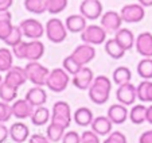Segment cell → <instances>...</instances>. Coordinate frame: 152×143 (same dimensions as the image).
<instances>
[{
    "mask_svg": "<svg viewBox=\"0 0 152 143\" xmlns=\"http://www.w3.org/2000/svg\"><path fill=\"white\" fill-rule=\"evenodd\" d=\"M110 89H112V83L106 76H97L94 77L92 86L89 91V99L97 105H102L109 100Z\"/></svg>",
    "mask_w": 152,
    "mask_h": 143,
    "instance_id": "cell-1",
    "label": "cell"
},
{
    "mask_svg": "<svg viewBox=\"0 0 152 143\" xmlns=\"http://www.w3.org/2000/svg\"><path fill=\"white\" fill-rule=\"evenodd\" d=\"M70 83V74L63 68H57L50 70V74L47 77L46 86L50 91L55 93H61L67 88Z\"/></svg>",
    "mask_w": 152,
    "mask_h": 143,
    "instance_id": "cell-2",
    "label": "cell"
},
{
    "mask_svg": "<svg viewBox=\"0 0 152 143\" xmlns=\"http://www.w3.org/2000/svg\"><path fill=\"white\" fill-rule=\"evenodd\" d=\"M24 69H26L28 81H31L35 86L46 85V81L50 74V70L46 66H43L42 63H39V61H30V62L24 66Z\"/></svg>",
    "mask_w": 152,
    "mask_h": 143,
    "instance_id": "cell-3",
    "label": "cell"
},
{
    "mask_svg": "<svg viewBox=\"0 0 152 143\" xmlns=\"http://www.w3.org/2000/svg\"><path fill=\"white\" fill-rule=\"evenodd\" d=\"M45 30H46V37L53 43H61L66 39V37H67L66 26L58 18H53V19L47 20Z\"/></svg>",
    "mask_w": 152,
    "mask_h": 143,
    "instance_id": "cell-4",
    "label": "cell"
},
{
    "mask_svg": "<svg viewBox=\"0 0 152 143\" xmlns=\"http://www.w3.org/2000/svg\"><path fill=\"white\" fill-rule=\"evenodd\" d=\"M72 120H73V114L69 104L66 101H57V103H54L53 111H51V122L61 124L65 128H69Z\"/></svg>",
    "mask_w": 152,
    "mask_h": 143,
    "instance_id": "cell-5",
    "label": "cell"
},
{
    "mask_svg": "<svg viewBox=\"0 0 152 143\" xmlns=\"http://www.w3.org/2000/svg\"><path fill=\"white\" fill-rule=\"evenodd\" d=\"M106 34L108 32L102 29V26H98V24H89L86 26V29L81 32V39L83 43H88V45H102L106 42Z\"/></svg>",
    "mask_w": 152,
    "mask_h": 143,
    "instance_id": "cell-6",
    "label": "cell"
},
{
    "mask_svg": "<svg viewBox=\"0 0 152 143\" xmlns=\"http://www.w3.org/2000/svg\"><path fill=\"white\" fill-rule=\"evenodd\" d=\"M19 27L22 29L23 37L28 38L31 41L40 39L43 34H46V30L43 27V24L37 19H24L20 22Z\"/></svg>",
    "mask_w": 152,
    "mask_h": 143,
    "instance_id": "cell-7",
    "label": "cell"
},
{
    "mask_svg": "<svg viewBox=\"0 0 152 143\" xmlns=\"http://www.w3.org/2000/svg\"><path fill=\"white\" fill-rule=\"evenodd\" d=\"M121 19L123 22L126 23H137L141 22L145 16V10L141 4L139 3H132V4H126L121 8L120 11Z\"/></svg>",
    "mask_w": 152,
    "mask_h": 143,
    "instance_id": "cell-8",
    "label": "cell"
},
{
    "mask_svg": "<svg viewBox=\"0 0 152 143\" xmlns=\"http://www.w3.org/2000/svg\"><path fill=\"white\" fill-rule=\"evenodd\" d=\"M80 12L86 20H96L102 16V4L100 0H82Z\"/></svg>",
    "mask_w": 152,
    "mask_h": 143,
    "instance_id": "cell-9",
    "label": "cell"
},
{
    "mask_svg": "<svg viewBox=\"0 0 152 143\" xmlns=\"http://www.w3.org/2000/svg\"><path fill=\"white\" fill-rule=\"evenodd\" d=\"M73 85L80 91H86L92 86L93 81H94V74L93 70L88 66H82L80 70L73 76Z\"/></svg>",
    "mask_w": 152,
    "mask_h": 143,
    "instance_id": "cell-10",
    "label": "cell"
},
{
    "mask_svg": "<svg viewBox=\"0 0 152 143\" xmlns=\"http://www.w3.org/2000/svg\"><path fill=\"white\" fill-rule=\"evenodd\" d=\"M116 97H117L118 103L123 105H133L135 101L137 100V94H136V86L132 85L131 83L123 84L118 86L117 92H116Z\"/></svg>",
    "mask_w": 152,
    "mask_h": 143,
    "instance_id": "cell-11",
    "label": "cell"
},
{
    "mask_svg": "<svg viewBox=\"0 0 152 143\" xmlns=\"http://www.w3.org/2000/svg\"><path fill=\"white\" fill-rule=\"evenodd\" d=\"M72 55L74 57V60L80 63L81 66H86L90 61L94 60L96 57V49L94 46L88 45V43H82V45L77 46L73 50Z\"/></svg>",
    "mask_w": 152,
    "mask_h": 143,
    "instance_id": "cell-12",
    "label": "cell"
},
{
    "mask_svg": "<svg viewBox=\"0 0 152 143\" xmlns=\"http://www.w3.org/2000/svg\"><path fill=\"white\" fill-rule=\"evenodd\" d=\"M27 80H28V78H27L26 69L20 68V66H12V68L7 72L6 77H4V83L14 86V88H16V89H19L22 85H24Z\"/></svg>",
    "mask_w": 152,
    "mask_h": 143,
    "instance_id": "cell-13",
    "label": "cell"
},
{
    "mask_svg": "<svg viewBox=\"0 0 152 143\" xmlns=\"http://www.w3.org/2000/svg\"><path fill=\"white\" fill-rule=\"evenodd\" d=\"M121 15L116 11H106L101 16V26L106 32H117L121 29Z\"/></svg>",
    "mask_w": 152,
    "mask_h": 143,
    "instance_id": "cell-14",
    "label": "cell"
},
{
    "mask_svg": "<svg viewBox=\"0 0 152 143\" xmlns=\"http://www.w3.org/2000/svg\"><path fill=\"white\" fill-rule=\"evenodd\" d=\"M12 108V116H15L19 120H24L32 116L35 107H32L26 99H20V100H15L11 104Z\"/></svg>",
    "mask_w": 152,
    "mask_h": 143,
    "instance_id": "cell-15",
    "label": "cell"
},
{
    "mask_svg": "<svg viewBox=\"0 0 152 143\" xmlns=\"http://www.w3.org/2000/svg\"><path fill=\"white\" fill-rule=\"evenodd\" d=\"M136 50L144 58H152V34L148 31L141 32L136 37Z\"/></svg>",
    "mask_w": 152,
    "mask_h": 143,
    "instance_id": "cell-16",
    "label": "cell"
},
{
    "mask_svg": "<svg viewBox=\"0 0 152 143\" xmlns=\"http://www.w3.org/2000/svg\"><path fill=\"white\" fill-rule=\"evenodd\" d=\"M10 136L15 143H24L30 139V128L23 122H16L10 127Z\"/></svg>",
    "mask_w": 152,
    "mask_h": 143,
    "instance_id": "cell-17",
    "label": "cell"
},
{
    "mask_svg": "<svg viewBox=\"0 0 152 143\" xmlns=\"http://www.w3.org/2000/svg\"><path fill=\"white\" fill-rule=\"evenodd\" d=\"M106 116L109 117L113 124H123L128 119L129 112L125 105L118 103V104H113V105H110L108 108V115Z\"/></svg>",
    "mask_w": 152,
    "mask_h": 143,
    "instance_id": "cell-18",
    "label": "cell"
},
{
    "mask_svg": "<svg viewBox=\"0 0 152 143\" xmlns=\"http://www.w3.org/2000/svg\"><path fill=\"white\" fill-rule=\"evenodd\" d=\"M26 99L32 107H42L47 101V93L43 89V86H32L26 93Z\"/></svg>",
    "mask_w": 152,
    "mask_h": 143,
    "instance_id": "cell-19",
    "label": "cell"
},
{
    "mask_svg": "<svg viewBox=\"0 0 152 143\" xmlns=\"http://www.w3.org/2000/svg\"><path fill=\"white\" fill-rule=\"evenodd\" d=\"M112 126L113 123L110 122V119L108 116H97L94 117V120L92 122L90 127H92V131H94L98 136H105V135H109L112 132Z\"/></svg>",
    "mask_w": 152,
    "mask_h": 143,
    "instance_id": "cell-20",
    "label": "cell"
},
{
    "mask_svg": "<svg viewBox=\"0 0 152 143\" xmlns=\"http://www.w3.org/2000/svg\"><path fill=\"white\" fill-rule=\"evenodd\" d=\"M65 26H66L67 31L70 32H82L86 29V18H83L81 14H73L69 15L65 20Z\"/></svg>",
    "mask_w": 152,
    "mask_h": 143,
    "instance_id": "cell-21",
    "label": "cell"
},
{
    "mask_svg": "<svg viewBox=\"0 0 152 143\" xmlns=\"http://www.w3.org/2000/svg\"><path fill=\"white\" fill-rule=\"evenodd\" d=\"M115 39L123 46V49L125 50V52L132 49L136 42V38H135V35H133V32L129 29H123V27H121L117 32H115Z\"/></svg>",
    "mask_w": 152,
    "mask_h": 143,
    "instance_id": "cell-22",
    "label": "cell"
},
{
    "mask_svg": "<svg viewBox=\"0 0 152 143\" xmlns=\"http://www.w3.org/2000/svg\"><path fill=\"white\" fill-rule=\"evenodd\" d=\"M45 54V45L40 42L39 39L30 41L27 42V53H26V60L30 61H39Z\"/></svg>",
    "mask_w": 152,
    "mask_h": 143,
    "instance_id": "cell-23",
    "label": "cell"
},
{
    "mask_svg": "<svg viewBox=\"0 0 152 143\" xmlns=\"http://www.w3.org/2000/svg\"><path fill=\"white\" fill-rule=\"evenodd\" d=\"M14 24H12V14L7 11H0V41H6L11 34Z\"/></svg>",
    "mask_w": 152,
    "mask_h": 143,
    "instance_id": "cell-24",
    "label": "cell"
},
{
    "mask_svg": "<svg viewBox=\"0 0 152 143\" xmlns=\"http://www.w3.org/2000/svg\"><path fill=\"white\" fill-rule=\"evenodd\" d=\"M73 120L81 127H88L94 120V116H93V112L88 107H80L73 114Z\"/></svg>",
    "mask_w": 152,
    "mask_h": 143,
    "instance_id": "cell-25",
    "label": "cell"
},
{
    "mask_svg": "<svg viewBox=\"0 0 152 143\" xmlns=\"http://www.w3.org/2000/svg\"><path fill=\"white\" fill-rule=\"evenodd\" d=\"M32 122L34 126H38V127H42L45 124H47L50 120H51V112L46 108V107H37L34 109V114L32 116L30 117Z\"/></svg>",
    "mask_w": 152,
    "mask_h": 143,
    "instance_id": "cell-26",
    "label": "cell"
},
{
    "mask_svg": "<svg viewBox=\"0 0 152 143\" xmlns=\"http://www.w3.org/2000/svg\"><path fill=\"white\" fill-rule=\"evenodd\" d=\"M66 130L67 128H65V127L61 126V124L50 122V124L47 126V130H46V136L51 143H57V142H59V140H62Z\"/></svg>",
    "mask_w": 152,
    "mask_h": 143,
    "instance_id": "cell-27",
    "label": "cell"
},
{
    "mask_svg": "<svg viewBox=\"0 0 152 143\" xmlns=\"http://www.w3.org/2000/svg\"><path fill=\"white\" fill-rule=\"evenodd\" d=\"M105 52H106V54L109 55V57H112L113 60H120V58H123L124 54H125V50L123 49V46H121L115 38L108 39L105 42Z\"/></svg>",
    "mask_w": 152,
    "mask_h": 143,
    "instance_id": "cell-28",
    "label": "cell"
},
{
    "mask_svg": "<svg viewBox=\"0 0 152 143\" xmlns=\"http://www.w3.org/2000/svg\"><path fill=\"white\" fill-rule=\"evenodd\" d=\"M129 119L133 124H143L144 122H147V107L143 104L133 105L129 111Z\"/></svg>",
    "mask_w": 152,
    "mask_h": 143,
    "instance_id": "cell-29",
    "label": "cell"
},
{
    "mask_svg": "<svg viewBox=\"0 0 152 143\" xmlns=\"http://www.w3.org/2000/svg\"><path fill=\"white\" fill-rule=\"evenodd\" d=\"M14 66V53L7 47H0V73L8 72Z\"/></svg>",
    "mask_w": 152,
    "mask_h": 143,
    "instance_id": "cell-30",
    "label": "cell"
},
{
    "mask_svg": "<svg viewBox=\"0 0 152 143\" xmlns=\"http://www.w3.org/2000/svg\"><path fill=\"white\" fill-rule=\"evenodd\" d=\"M131 78H132V73L126 66H118L113 72V83L118 86L123 84L131 83Z\"/></svg>",
    "mask_w": 152,
    "mask_h": 143,
    "instance_id": "cell-31",
    "label": "cell"
},
{
    "mask_svg": "<svg viewBox=\"0 0 152 143\" xmlns=\"http://www.w3.org/2000/svg\"><path fill=\"white\" fill-rule=\"evenodd\" d=\"M18 97V89L3 83L0 85V100L4 103H14Z\"/></svg>",
    "mask_w": 152,
    "mask_h": 143,
    "instance_id": "cell-32",
    "label": "cell"
},
{
    "mask_svg": "<svg viewBox=\"0 0 152 143\" xmlns=\"http://www.w3.org/2000/svg\"><path fill=\"white\" fill-rule=\"evenodd\" d=\"M137 74L144 80L152 78V58H143L137 63Z\"/></svg>",
    "mask_w": 152,
    "mask_h": 143,
    "instance_id": "cell-33",
    "label": "cell"
},
{
    "mask_svg": "<svg viewBox=\"0 0 152 143\" xmlns=\"http://www.w3.org/2000/svg\"><path fill=\"white\" fill-rule=\"evenodd\" d=\"M24 8L31 14L40 15L46 12V0H24Z\"/></svg>",
    "mask_w": 152,
    "mask_h": 143,
    "instance_id": "cell-34",
    "label": "cell"
},
{
    "mask_svg": "<svg viewBox=\"0 0 152 143\" xmlns=\"http://www.w3.org/2000/svg\"><path fill=\"white\" fill-rule=\"evenodd\" d=\"M67 7V0H46V11L51 15L61 14Z\"/></svg>",
    "mask_w": 152,
    "mask_h": 143,
    "instance_id": "cell-35",
    "label": "cell"
},
{
    "mask_svg": "<svg viewBox=\"0 0 152 143\" xmlns=\"http://www.w3.org/2000/svg\"><path fill=\"white\" fill-rule=\"evenodd\" d=\"M62 68L65 69V70H66L69 74H73V76H74L75 73H77V72L80 70L81 68H82V66H81L80 63H78L77 61L74 60V57H73L72 54H70V55H67V57L63 60Z\"/></svg>",
    "mask_w": 152,
    "mask_h": 143,
    "instance_id": "cell-36",
    "label": "cell"
},
{
    "mask_svg": "<svg viewBox=\"0 0 152 143\" xmlns=\"http://www.w3.org/2000/svg\"><path fill=\"white\" fill-rule=\"evenodd\" d=\"M22 37H23L22 29H20L19 26H14L11 34L8 35V38H7L6 41H4V43H6L7 46H11V47H14V46H16L18 43L22 42Z\"/></svg>",
    "mask_w": 152,
    "mask_h": 143,
    "instance_id": "cell-37",
    "label": "cell"
},
{
    "mask_svg": "<svg viewBox=\"0 0 152 143\" xmlns=\"http://www.w3.org/2000/svg\"><path fill=\"white\" fill-rule=\"evenodd\" d=\"M12 117L11 104L0 101V123H6Z\"/></svg>",
    "mask_w": 152,
    "mask_h": 143,
    "instance_id": "cell-38",
    "label": "cell"
},
{
    "mask_svg": "<svg viewBox=\"0 0 152 143\" xmlns=\"http://www.w3.org/2000/svg\"><path fill=\"white\" fill-rule=\"evenodd\" d=\"M149 85V80H143L137 86H136V94H137V100L147 103V89Z\"/></svg>",
    "mask_w": 152,
    "mask_h": 143,
    "instance_id": "cell-39",
    "label": "cell"
},
{
    "mask_svg": "<svg viewBox=\"0 0 152 143\" xmlns=\"http://www.w3.org/2000/svg\"><path fill=\"white\" fill-rule=\"evenodd\" d=\"M12 53L14 57L19 58V60H26V53H27V42L22 41L20 43H18L16 46L12 47Z\"/></svg>",
    "mask_w": 152,
    "mask_h": 143,
    "instance_id": "cell-40",
    "label": "cell"
},
{
    "mask_svg": "<svg viewBox=\"0 0 152 143\" xmlns=\"http://www.w3.org/2000/svg\"><path fill=\"white\" fill-rule=\"evenodd\" d=\"M102 143H126V136L120 131H113Z\"/></svg>",
    "mask_w": 152,
    "mask_h": 143,
    "instance_id": "cell-41",
    "label": "cell"
},
{
    "mask_svg": "<svg viewBox=\"0 0 152 143\" xmlns=\"http://www.w3.org/2000/svg\"><path fill=\"white\" fill-rule=\"evenodd\" d=\"M81 143H100V139H98V135L94 131L89 130V131H85L81 135Z\"/></svg>",
    "mask_w": 152,
    "mask_h": 143,
    "instance_id": "cell-42",
    "label": "cell"
},
{
    "mask_svg": "<svg viewBox=\"0 0 152 143\" xmlns=\"http://www.w3.org/2000/svg\"><path fill=\"white\" fill-rule=\"evenodd\" d=\"M62 143H81V135H78V132L75 131H67L63 135Z\"/></svg>",
    "mask_w": 152,
    "mask_h": 143,
    "instance_id": "cell-43",
    "label": "cell"
},
{
    "mask_svg": "<svg viewBox=\"0 0 152 143\" xmlns=\"http://www.w3.org/2000/svg\"><path fill=\"white\" fill-rule=\"evenodd\" d=\"M28 143H51L47 136H43L42 134H32L28 139Z\"/></svg>",
    "mask_w": 152,
    "mask_h": 143,
    "instance_id": "cell-44",
    "label": "cell"
},
{
    "mask_svg": "<svg viewBox=\"0 0 152 143\" xmlns=\"http://www.w3.org/2000/svg\"><path fill=\"white\" fill-rule=\"evenodd\" d=\"M10 136V128L4 123H0V143H4Z\"/></svg>",
    "mask_w": 152,
    "mask_h": 143,
    "instance_id": "cell-45",
    "label": "cell"
},
{
    "mask_svg": "<svg viewBox=\"0 0 152 143\" xmlns=\"http://www.w3.org/2000/svg\"><path fill=\"white\" fill-rule=\"evenodd\" d=\"M139 143H152V130L144 131L139 138Z\"/></svg>",
    "mask_w": 152,
    "mask_h": 143,
    "instance_id": "cell-46",
    "label": "cell"
},
{
    "mask_svg": "<svg viewBox=\"0 0 152 143\" xmlns=\"http://www.w3.org/2000/svg\"><path fill=\"white\" fill-rule=\"evenodd\" d=\"M14 0H0V11H7L11 8Z\"/></svg>",
    "mask_w": 152,
    "mask_h": 143,
    "instance_id": "cell-47",
    "label": "cell"
},
{
    "mask_svg": "<svg viewBox=\"0 0 152 143\" xmlns=\"http://www.w3.org/2000/svg\"><path fill=\"white\" fill-rule=\"evenodd\" d=\"M147 101L152 103V83H151V81H149L148 89H147Z\"/></svg>",
    "mask_w": 152,
    "mask_h": 143,
    "instance_id": "cell-48",
    "label": "cell"
},
{
    "mask_svg": "<svg viewBox=\"0 0 152 143\" xmlns=\"http://www.w3.org/2000/svg\"><path fill=\"white\" fill-rule=\"evenodd\" d=\"M147 122L152 124V105L147 107Z\"/></svg>",
    "mask_w": 152,
    "mask_h": 143,
    "instance_id": "cell-49",
    "label": "cell"
},
{
    "mask_svg": "<svg viewBox=\"0 0 152 143\" xmlns=\"http://www.w3.org/2000/svg\"><path fill=\"white\" fill-rule=\"evenodd\" d=\"M139 4H141V6L145 8V7H151L152 6V0H137Z\"/></svg>",
    "mask_w": 152,
    "mask_h": 143,
    "instance_id": "cell-50",
    "label": "cell"
},
{
    "mask_svg": "<svg viewBox=\"0 0 152 143\" xmlns=\"http://www.w3.org/2000/svg\"><path fill=\"white\" fill-rule=\"evenodd\" d=\"M3 83H4V78L1 77V74H0V85H1V84H3Z\"/></svg>",
    "mask_w": 152,
    "mask_h": 143,
    "instance_id": "cell-51",
    "label": "cell"
}]
</instances>
